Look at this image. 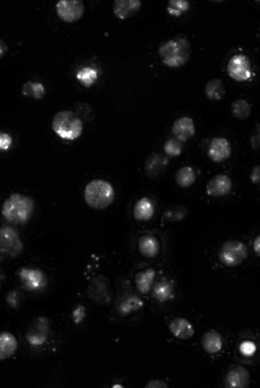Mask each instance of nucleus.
Returning <instances> with one entry per match:
<instances>
[{
    "mask_svg": "<svg viewBox=\"0 0 260 388\" xmlns=\"http://www.w3.org/2000/svg\"><path fill=\"white\" fill-rule=\"evenodd\" d=\"M21 92L24 96L41 99L44 95L45 90L41 83L27 81L22 85Z\"/></svg>",
    "mask_w": 260,
    "mask_h": 388,
    "instance_id": "obj_26",
    "label": "nucleus"
},
{
    "mask_svg": "<svg viewBox=\"0 0 260 388\" xmlns=\"http://www.w3.org/2000/svg\"><path fill=\"white\" fill-rule=\"evenodd\" d=\"M139 250L141 254L148 258L154 257L159 251V244L153 236L145 235L139 240Z\"/></svg>",
    "mask_w": 260,
    "mask_h": 388,
    "instance_id": "obj_21",
    "label": "nucleus"
},
{
    "mask_svg": "<svg viewBox=\"0 0 260 388\" xmlns=\"http://www.w3.org/2000/svg\"><path fill=\"white\" fill-rule=\"evenodd\" d=\"M189 7L190 4L188 1L170 0L169 1L167 9L170 15L178 17L187 12Z\"/></svg>",
    "mask_w": 260,
    "mask_h": 388,
    "instance_id": "obj_29",
    "label": "nucleus"
},
{
    "mask_svg": "<svg viewBox=\"0 0 260 388\" xmlns=\"http://www.w3.org/2000/svg\"><path fill=\"white\" fill-rule=\"evenodd\" d=\"M201 344L205 351L209 354H214L221 349L222 341L219 333L214 331H209L203 335Z\"/></svg>",
    "mask_w": 260,
    "mask_h": 388,
    "instance_id": "obj_20",
    "label": "nucleus"
},
{
    "mask_svg": "<svg viewBox=\"0 0 260 388\" xmlns=\"http://www.w3.org/2000/svg\"><path fill=\"white\" fill-rule=\"evenodd\" d=\"M12 143V139L9 134L0 132V150H8L10 147Z\"/></svg>",
    "mask_w": 260,
    "mask_h": 388,
    "instance_id": "obj_36",
    "label": "nucleus"
},
{
    "mask_svg": "<svg viewBox=\"0 0 260 388\" xmlns=\"http://www.w3.org/2000/svg\"><path fill=\"white\" fill-rule=\"evenodd\" d=\"M241 352L244 356H250L253 355L256 351V346L251 341H246L243 342L239 347Z\"/></svg>",
    "mask_w": 260,
    "mask_h": 388,
    "instance_id": "obj_33",
    "label": "nucleus"
},
{
    "mask_svg": "<svg viewBox=\"0 0 260 388\" xmlns=\"http://www.w3.org/2000/svg\"><path fill=\"white\" fill-rule=\"evenodd\" d=\"M34 208L32 199L24 194L13 193L4 201L2 213L9 222L20 224L27 222Z\"/></svg>",
    "mask_w": 260,
    "mask_h": 388,
    "instance_id": "obj_2",
    "label": "nucleus"
},
{
    "mask_svg": "<svg viewBox=\"0 0 260 388\" xmlns=\"http://www.w3.org/2000/svg\"><path fill=\"white\" fill-rule=\"evenodd\" d=\"M142 2L140 0H115L113 10L115 15L120 19L134 16L140 9Z\"/></svg>",
    "mask_w": 260,
    "mask_h": 388,
    "instance_id": "obj_16",
    "label": "nucleus"
},
{
    "mask_svg": "<svg viewBox=\"0 0 260 388\" xmlns=\"http://www.w3.org/2000/svg\"><path fill=\"white\" fill-rule=\"evenodd\" d=\"M114 190L111 185L102 180H94L88 183L85 189L84 198L92 208L101 209L107 207L113 201Z\"/></svg>",
    "mask_w": 260,
    "mask_h": 388,
    "instance_id": "obj_3",
    "label": "nucleus"
},
{
    "mask_svg": "<svg viewBox=\"0 0 260 388\" xmlns=\"http://www.w3.org/2000/svg\"><path fill=\"white\" fill-rule=\"evenodd\" d=\"M8 46L6 42L0 38V59L4 57L8 52Z\"/></svg>",
    "mask_w": 260,
    "mask_h": 388,
    "instance_id": "obj_39",
    "label": "nucleus"
},
{
    "mask_svg": "<svg viewBox=\"0 0 260 388\" xmlns=\"http://www.w3.org/2000/svg\"><path fill=\"white\" fill-rule=\"evenodd\" d=\"M174 288L172 284L167 280H161L154 286L152 295L158 301L165 302L173 297Z\"/></svg>",
    "mask_w": 260,
    "mask_h": 388,
    "instance_id": "obj_23",
    "label": "nucleus"
},
{
    "mask_svg": "<svg viewBox=\"0 0 260 388\" xmlns=\"http://www.w3.org/2000/svg\"><path fill=\"white\" fill-rule=\"evenodd\" d=\"M253 250L255 253L259 256L260 254V237L258 235L254 240L253 241Z\"/></svg>",
    "mask_w": 260,
    "mask_h": 388,
    "instance_id": "obj_40",
    "label": "nucleus"
},
{
    "mask_svg": "<svg viewBox=\"0 0 260 388\" xmlns=\"http://www.w3.org/2000/svg\"><path fill=\"white\" fill-rule=\"evenodd\" d=\"M113 388H122V386H121L120 384H115V385H114L113 386Z\"/></svg>",
    "mask_w": 260,
    "mask_h": 388,
    "instance_id": "obj_41",
    "label": "nucleus"
},
{
    "mask_svg": "<svg viewBox=\"0 0 260 388\" xmlns=\"http://www.w3.org/2000/svg\"><path fill=\"white\" fill-rule=\"evenodd\" d=\"M52 128L60 137L74 139L81 135L83 124L81 119L74 113L70 111H61L53 116Z\"/></svg>",
    "mask_w": 260,
    "mask_h": 388,
    "instance_id": "obj_4",
    "label": "nucleus"
},
{
    "mask_svg": "<svg viewBox=\"0 0 260 388\" xmlns=\"http://www.w3.org/2000/svg\"><path fill=\"white\" fill-rule=\"evenodd\" d=\"M169 327L174 336L183 340L191 338L194 333L192 325L182 318H176L172 320Z\"/></svg>",
    "mask_w": 260,
    "mask_h": 388,
    "instance_id": "obj_17",
    "label": "nucleus"
},
{
    "mask_svg": "<svg viewBox=\"0 0 260 388\" xmlns=\"http://www.w3.org/2000/svg\"><path fill=\"white\" fill-rule=\"evenodd\" d=\"M147 388H168V384L163 380H153L149 381L145 386Z\"/></svg>",
    "mask_w": 260,
    "mask_h": 388,
    "instance_id": "obj_37",
    "label": "nucleus"
},
{
    "mask_svg": "<svg viewBox=\"0 0 260 388\" xmlns=\"http://www.w3.org/2000/svg\"><path fill=\"white\" fill-rule=\"evenodd\" d=\"M205 93L210 100L218 101L221 99L225 93L223 82L218 79L210 80L205 86Z\"/></svg>",
    "mask_w": 260,
    "mask_h": 388,
    "instance_id": "obj_22",
    "label": "nucleus"
},
{
    "mask_svg": "<svg viewBox=\"0 0 260 388\" xmlns=\"http://www.w3.org/2000/svg\"><path fill=\"white\" fill-rule=\"evenodd\" d=\"M18 342L15 337L7 331L0 333V360L8 359L15 352Z\"/></svg>",
    "mask_w": 260,
    "mask_h": 388,
    "instance_id": "obj_18",
    "label": "nucleus"
},
{
    "mask_svg": "<svg viewBox=\"0 0 260 388\" xmlns=\"http://www.w3.org/2000/svg\"><path fill=\"white\" fill-rule=\"evenodd\" d=\"M249 382L248 372L244 367L238 365L230 369L224 378V385L228 388L247 387Z\"/></svg>",
    "mask_w": 260,
    "mask_h": 388,
    "instance_id": "obj_12",
    "label": "nucleus"
},
{
    "mask_svg": "<svg viewBox=\"0 0 260 388\" xmlns=\"http://www.w3.org/2000/svg\"><path fill=\"white\" fill-rule=\"evenodd\" d=\"M155 271L147 269L138 273L136 276V283L139 292L142 294L147 293L151 287L155 277Z\"/></svg>",
    "mask_w": 260,
    "mask_h": 388,
    "instance_id": "obj_24",
    "label": "nucleus"
},
{
    "mask_svg": "<svg viewBox=\"0 0 260 388\" xmlns=\"http://www.w3.org/2000/svg\"><path fill=\"white\" fill-rule=\"evenodd\" d=\"M85 316V309L83 305H79L72 312V316L74 322L76 324L81 323Z\"/></svg>",
    "mask_w": 260,
    "mask_h": 388,
    "instance_id": "obj_35",
    "label": "nucleus"
},
{
    "mask_svg": "<svg viewBox=\"0 0 260 388\" xmlns=\"http://www.w3.org/2000/svg\"><path fill=\"white\" fill-rule=\"evenodd\" d=\"M49 332L48 320L44 316L34 319L27 329L25 338L29 344L34 346L43 345L47 341Z\"/></svg>",
    "mask_w": 260,
    "mask_h": 388,
    "instance_id": "obj_7",
    "label": "nucleus"
},
{
    "mask_svg": "<svg viewBox=\"0 0 260 388\" xmlns=\"http://www.w3.org/2000/svg\"><path fill=\"white\" fill-rule=\"evenodd\" d=\"M0 275H1V270H0Z\"/></svg>",
    "mask_w": 260,
    "mask_h": 388,
    "instance_id": "obj_42",
    "label": "nucleus"
},
{
    "mask_svg": "<svg viewBox=\"0 0 260 388\" xmlns=\"http://www.w3.org/2000/svg\"><path fill=\"white\" fill-rule=\"evenodd\" d=\"M164 149L168 155L176 157L181 154L182 147L180 141L175 138H171L166 142Z\"/></svg>",
    "mask_w": 260,
    "mask_h": 388,
    "instance_id": "obj_31",
    "label": "nucleus"
},
{
    "mask_svg": "<svg viewBox=\"0 0 260 388\" xmlns=\"http://www.w3.org/2000/svg\"><path fill=\"white\" fill-rule=\"evenodd\" d=\"M227 70L230 77L234 80L238 82L246 81L251 75L250 60L245 55H235L230 59Z\"/></svg>",
    "mask_w": 260,
    "mask_h": 388,
    "instance_id": "obj_9",
    "label": "nucleus"
},
{
    "mask_svg": "<svg viewBox=\"0 0 260 388\" xmlns=\"http://www.w3.org/2000/svg\"><path fill=\"white\" fill-rule=\"evenodd\" d=\"M23 250L20 237L14 228L3 226L0 228V256L13 258L19 255Z\"/></svg>",
    "mask_w": 260,
    "mask_h": 388,
    "instance_id": "obj_6",
    "label": "nucleus"
},
{
    "mask_svg": "<svg viewBox=\"0 0 260 388\" xmlns=\"http://www.w3.org/2000/svg\"><path fill=\"white\" fill-rule=\"evenodd\" d=\"M260 167L259 166H255L252 169L251 174V181L254 184H258L259 182Z\"/></svg>",
    "mask_w": 260,
    "mask_h": 388,
    "instance_id": "obj_38",
    "label": "nucleus"
},
{
    "mask_svg": "<svg viewBox=\"0 0 260 388\" xmlns=\"http://www.w3.org/2000/svg\"><path fill=\"white\" fill-rule=\"evenodd\" d=\"M58 17L67 23L79 20L84 12V5L81 0H60L56 5Z\"/></svg>",
    "mask_w": 260,
    "mask_h": 388,
    "instance_id": "obj_8",
    "label": "nucleus"
},
{
    "mask_svg": "<svg viewBox=\"0 0 260 388\" xmlns=\"http://www.w3.org/2000/svg\"><path fill=\"white\" fill-rule=\"evenodd\" d=\"M232 149L229 142L225 138H213L208 149L209 157L214 162H221L230 157Z\"/></svg>",
    "mask_w": 260,
    "mask_h": 388,
    "instance_id": "obj_11",
    "label": "nucleus"
},
{
    "mask_svg": "<svg viewBox=\"0 0 260 388\" xmlns=\"http://www.w3.org/2000/svg\"><path fill=\"white\" fill-rule=\"evenodd\" d=\"M20 281L25 289L35 291L42 289L46 284V278L40 270L23 268L19 271Z\"/></svg>",
    "mask_w": 260,
    "mask_h": 388,
    "instance_id": "obj_10",
    "label": "nucleus"
},
{
    "mask_svg": "<svg viewBox=\"0 0 260 388\" xmlns=\"http://www.w3.org/2000/svg\"><path fill=\"white\" fill-rule=\"evenodd\" d=\"M232 181L230 177L225 174H217L208 182L206 191L212 197H220L229 193L232 188Z\"/></svg>",
    "mask_w": 260,
    "mask_h": 388,
    "instance_id": "obj_13",
    "label": "nucleus"
},
{
    "mask_svg": "<svg viewBox=\"0 0 260 388\" xmlns=\"http://www.w3.org/2000/svg\"><path fill=\"white\" fill-rule=\"evenodd\" d=\"M196 175L192 168L185 166L179 169L175 176L176 183L180 187L186 188L195 182Z\"/></svg>",
    "mask_w": 260,
    "mask_h": 388,
    "instance_id": "obj_25",
    "label": "nucleus"
},
{
    "mask_svg": "<svg viewBox=\"0 0 260 388\" xmlns=\"http://www.w3.org/2000/svg\"><path fill=\"white\" fill-rule=\"evenodd\" d=\"M164 215L166 219L168 220L176 221L183 218L185 213L182 208H175L166 210L165 212Z\"/></svg>",
    "mask_w": 260,
    "mask_h": 388,
    "instance_id": "obj_32",
    "label": "nucleus"
},
{
    "mask_svg": "<svg viewBox=\"0 0 260 388\" xmlns=\"http://www.w3.org/2000/svg\"><path fill=\"white\" fill-rule=\"evenodd\" d=\"M6 301L8 304L12 308L18 306L20 302V294L18 291L13 290L8 293Z\"/></svg>",
    "mask_w": 260,
    "mask_h": 388,
    "instance_id": "obj_34",
    "label": "nucleus"
},
{
    "mask_svg": "<svg viewBox=\"0 0 260 388\" xmlns=\"http://www.w3.org/2000/svg\"><path fill=\"white\" fill-rule=\"evenodd\" d=\"M248 255L246 245L236 239H230L223 242L218 252L220 261L228 267L239 265L247 258Z\"/></svg>",
    "mask_w": 260,
    "mask_h": 388,
    "instance_id": "obj_5",
    "label": "nucleus"
},
{
    "mask_svg": "<svg viewBox=\"0 0 260 388\" xmlns=\"http://www.w3.org/2000/svg\"><path fill=\"white\" fill-rule=\"evenodd\" d=\"M191 54L189 42L184 38H176L163 43L158 48V55L164 64L171 67L185 65Z\"/></svg>",
    "mask_w": 260,
    "mask_h": 388,
    "instance_id": "obj_1",
    "label": "nucleus"
},
{
    "mask_svg": "<svg viewBox=\"0 0 260 388\" xmlns=\"http://www.w3.org/2000/svg\"><path fill=\"white\" fill-rule=\"evenodd\" d=\"M77 78L86 87L90 86L97 78L96 71L90 67H86L79 70Z\"/></svg>",
    "mask_w": 260,
    "mask_h": 388,
    "instance_id": "obj_30",
    "label": "nucleus"
},
{
    "mask_svg": "<svg viewBox=\"0 0 260 388\" xmlns=\"http://www.w3.org/2000/svg\"><path fill=\"white\" fill-rule=\"evenodd\" d=\"M154 213V205L152 201L146 197L139 199L134 208V216L139 221L149 220L153 217Z\"/></svg>",
    "mask_w": 260,
    "mask_h": 388,
    "instance_id": "obj_19",
    "label": "nucleus"
},
{
    "mask_svg": "<svg viewBox=\"0 0 260 388\" xmlns=\"http://www.w3.org/2000/svg\"><path fill=\"white\" fill-rule=\"evenodd\" d=\"M231 112L235 118L243 120L246 119L249 116L250 108L248 103L245 100L239 99L232 103Z\"/></svg>",
    "mask_w": 260,
    "mask_h": 388,
    "instance_id": "obj_28",
    "label": "nucleus"
},
{
    "mask_svg": "<svg viewBox=\"0 0 260 388\" xmlns=\"http://www.w3.org/2000/svg\"><path fill=\"white\" fill-rule=\"evenodd\" d=\"M143 305V302L140 298L133 296L121 302L118 307V309L121 314L126 315L139 310Z\"/></svg>",
    "mask_w": 260,
    "mask_h": 388,
    "instance_id": "obj_27",
    "label": "nucleus"
},
{
    "mask_svg": "<svg viewBox=\"0 0 260 388\" xmlns=\"http://www.w3.org/2000/svg\"><path fill=\"white\" fill-rule=\"evenodd\" d=\"M172 132L175 138L180 142L189 139L195 133L193 120L186 116L177 119L173 123Z\"/></svg>",
    "mask_w": 260,
    "mask_h": 388,
    "instance_id": "obj_14",
    "label": "nucleus"
},
{
    "mask_svg": "<svg viewBox=\"0 0 260 388\" xmlns=\"http://www.w3.org/2000/svg\"><path fill=\"white\" fill-rule=\"evenodd\" d=\"M169 162V159L165 155L160 153L153 154L146 161V172L150 177H159L166 171Z\"/></svg>",
    "mask_w": 260,
    "mask_h": 388,
    "instance_id": "obj_15",
    "label": "nucleus"
}]
</instances>
